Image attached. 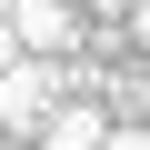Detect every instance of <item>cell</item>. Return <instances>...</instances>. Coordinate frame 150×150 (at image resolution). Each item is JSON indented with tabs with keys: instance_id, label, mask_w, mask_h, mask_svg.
I'll return each instance as SVG.
<instances>
[{
	"instance_id": "6da1fadb",
	"label": "cell",
	"mask_w": 150,
	"mask_h": 150,
	"mask_svg": "<svg viewBox=\"0 0 150 150\" xmlns=\"http://www.w3.org/2000/svg\"><path fill=\"white\" fill-rule=\"evenodd\" d=\"M60 90H70V80H60V50H10V60H0V130L30 140Z\"/></svg>"
},
{
	"instance_id": "7a4b0ae2",
	"label": "cell",
	"mask_w": 150,
	"mask_h": 150,
	"mask_svg": "<svg viewBox=\"0 0 150 150\" xmlns=\"http://www.w3.org/2000/svg\"><path fill=\"white\" fill-rule=\"evenodd\" d=\"M0 20H10L20 50H70V40H80V0H10Z\"/></svg>"
},
{
	"instance_id": "3957f363",
	"label": "cell",
	"mask_w": 150,
	"mask_h": 150,
	"mask_svg": "<svg viewBox=\"0 0 150 150\" xmlns=\"http://www.w3.org/2000/svg\"><path fill=\"white\" fill-rule=\"evenodd\" d=\"M90 150H150V130H140V120H110V130H100Z\"/></svg>"
},
{
	"instance_id": "277c9868",
	"label": "cell",
	"mask_w": 150,
	"mask_h": 150,
	"mask_svg": "<svg viewBox=\"0 0 150 150\" xmlns=\"http://www.w3.org/2000/svg\"><path fill=\"white\" fill-rule=\"evenodd\" d=\"M0 150H30V140H20V130H0Z\"/></svg>"
}]
</instances>
